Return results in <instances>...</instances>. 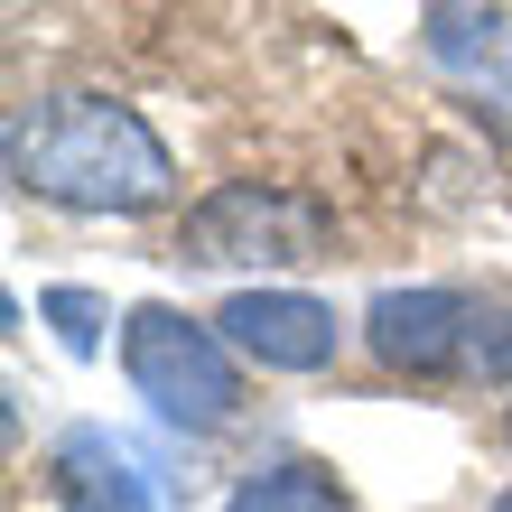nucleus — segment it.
<instances>
[{
	"instance_id": "nucleus-1",
	"label": "nucleus",
	"mask_w": 512,
	"mask_h": 512,
	"mask_svg": "<svg viewBox=\"0 0 512 512\" xmlns=\"http://www.w3.org/2000/svg\"><path fill=\"white\" fill-rule=\"evenodd\" d=\"M10 177L75 215H149L177 196L168 140L112 94H47L10 122Z\"/></svg>"
},
{
	"instance_id": "nucleus-2",
	"label": "nucleus",
	"mask_w": 512,
	"mask_h": 512,
	"mask_svg": "<svg viewBox=\"0 0 512 512\" xmlns=\"http://www.w3.org/2000/svg\"><path fill=\"white\" fill-rule=\"evenodd\" d=\"M122 373L187 438H215V429L243 419V354L215 336V317H187L168 298H149V308L122 317Z\"/></svg>"
},
{
	"instance_id": "nucleus-3",
	"label": "nucleus",
	"mask_w": 512,
	"mask_h": 512,
	"mask_svg": "<svg viewBox=\"0 0 512 512\" xmlns=\"http://www.w3.org/2000/svg\"><path fill=\"white\" fill-rule=\"evenodd\" d=\"M326 252H336V215L289 187H261V177L215 187L177 224V261H196V270H298Z\"/></svg>"
},
{
	"instance_id": "nucleus-4",
	"label": "nucleus",
	"mask_w": 512,
	"mask_h": 512,
	"mask_svg": "<svg viewBox=\"0 0 512 512\" xmlns=\"http://www.w3.org/2000/svg\"><path fill=\"white\" fill-rule=\"evenodd\" d=\"M364 345L382 354L391 373H410V382H447V373L466 382V354H475V289H447V280L373 289Z\"/></svg>"
},
{
	"instance_id": "nucleus-5",
	"label": "nucleus",
	"mask_w": 512,
	"mask_h": 512,
	"mask_svg": "<svg viewBox=\"0 0 512 512\" xmlns=\"http://www.w3.org/2000/svg\"><path fill=\"white\" fill-rule=\"evenodd\" d=\"M215 336L261 373H326L345 354V317L308 289H233L215 308Z\"/></svg>"
},
{
	"instance_id": "nucleus-6",
	"label": "nucleus",
	"mask_w": 512,
	"mask_h": 512,
	"mask_svg": "<svg viewBox=\"0 0 512 512\" xmlns=\"http://www.w3.org/2000/svg\"><path fill=\"white\" fill-rule=\"evenodd\" d=\"M429 66L475 112H494L512 131V10H494V0H429Z\"/></svg>"
},
{
	"instance_id": "nucleus-7",
	"label": "nucleus",
	"mask_w": 512,
	"mask_h": 512,
	"mask_svg": "<svg viewBox=\"0 0 512 512\" xmlns=\"http://www.w3.org/2000/svg\"><path fill=\"white\" fill-rule=\"evenodd\" d=\"M47 494L66 503V512H159L149 466L112 429H94V419H75V429L47 447Z\"/></svg>"
},
{
	"instance_id": "nucleus-8",
	"label": "nucleus",
	"mask_w": 512,
	"mask_h": 512,
	"mask_svg": "<svg viewBox=\"0 0 512 512\" xmlns=\"http://www.w3.org/2000/svg\"><path fill=\"white\" fill-rule=\"evenodd\" d=\"M224 512H354L345 485H336V466H317V457H270L252 466L243 485H233Z\"/></svg>"
},
{
	"instance_id": "nucleus-9",
	"label": "nucleus",
	"mask_w": 512,
	"mask_h": 512,
	"mask_svg": "<svg viewBox=\"0 0 512 512\" xmlns=\"http://www.w3.org/2000/svg\"><path fill=\"white\" fill-rule=\"evenodd\" d=\"M466 382H512V280L475 289V354H466Z\"/></svg>"
},
{
	"instance_id": "nucleus-10",
	"label": "nucleus",
	"mask_w": 512,
	"mask_h": 512,
	"mask_svg": "<svg viewBox=\"0 0 512 512\" xmlns=\"http://www.w3.org/2000/svg\"><path fill=\"white\" fill-rule=\"evenodd\" d=\"M38 317L56 326V345H66L75 364H94V354H103V326H112V308H103L94 289H38Z\"/></svg>"
},
{
	"instance_id": "nucleus-11",
	"label": "nucleus",
	"mask_w": 512,
	"mask_h": 512,
	"mask_svg": "<svg viewBox=\"0 0 512 512\" xmlns=\"http://www.w3.org/2000/svg\"><path fill=\"white\" fill-rule=\"evenodd\" d=\"M494 512H512V485H503V494H494Z\"/></svg>"
},
{
	"instance_id": "nucleus-12",
	"label": "nucleus",
	"mask_w": 512,
	"mask_h": 512,
	"mask_svg": "<svg viewBox=\"0 0 512 512\" xmlns=\"http://www.w3.org/2000/svg\"><path fill=\"white\" fill-rule=\"evenodd\" d=\"M503 438H512V410H503Z\"/></svg>"
}]
</instances>
